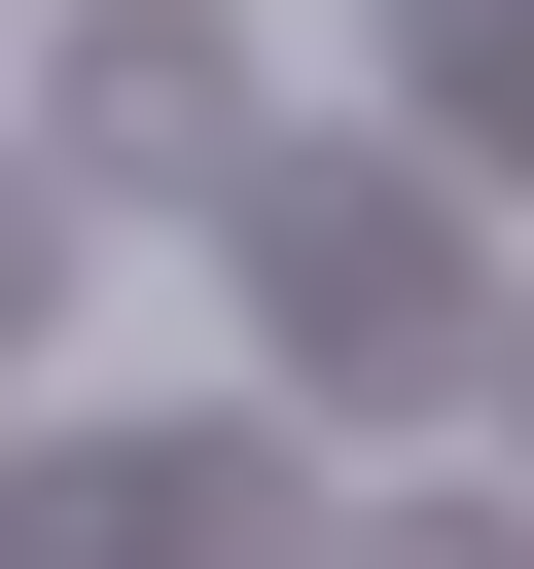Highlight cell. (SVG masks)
<instances>
[{
	"instance_id": "cell-1",
	"label": "cell",
	"mask_w": 534,
	"mask_h": 569,
	"mask_svg": "<svg viewBox=\"0 0 534 569\" xmlns=\"http://www.w3.org/2000/svg\"><path fill=\"white\" fill-rule=\"evenodd\" d=\"M214 213H249V356H285V427H463V391H498V213H463L427 142H249Z\"/></svg>"
},
{
	"instance_id": "cell-2",
	"label": "cell",
	"mask_w": 534,
	"mask_h": 569,
	"mask_svg": "<svg viewBox=\"0 0 534 569\" xmlns=\"http://www.w3.org/2000/svg\"><path fill=\"white\" fill-rule=\"evenodd\" d=\"M249 142H285V107H249L214 0H71V36H36V213H214Z\"/></svg>"
},
{
	"instance_id": "cell-3",
	"label": "cell",
	"mask_w": 534,
	"mask_h": 569,
	"mask_svg": "<svg viewBox=\"0 0 534 569\" xmlns=\"http://www.w3.org/2000/svg\"><path fill=\"white\" fill-rule=\"evenodd\" d=\"M392 142L498 213V178H534V0H392Z\"/></svg>"
},
{
	"instance_id": "cell-4",
	"label": "cell",
	"mask_w": 534,
	"mask_h": 569,
	"mask_svg": "<svg viewBox=\"0 0 534 569\" xmlns=\"http://www.w3.org/2000/svg\"><path fill=\"white\" fill-rule=\"evenodd\" d=\"M36 284H71V213H36V142H0V356H36Z\"/></svg>"
},
{
	"instance_id": "cell-5",
	"label": "cell",
	"mask_w": 534,
	"mask_h": 569,
	"mask_svg": "<svg viewBox=\"0 0 534 569\" xmlns=\"http://www.w3.org/2000/svg\"><path fill=\"white\" fill-rule=\"evenodd\" d=\"M392 569H534V533H392Z\"/></svg>"
},
{
	"instance_id": "cell-6",
	"label": "cell",
	"mask_w": 534,
	"mask_h": 569,
	"mask_svg": "<svg viewBox=\"0 0 534 569\" xmlns=\"http://www.w3.org/2000/svg\"><path fill=\"white\" fill-rule=\"evenodd\" d=\"M498 391H534V284H498Z\"/></svg>"
}]
</instances>
